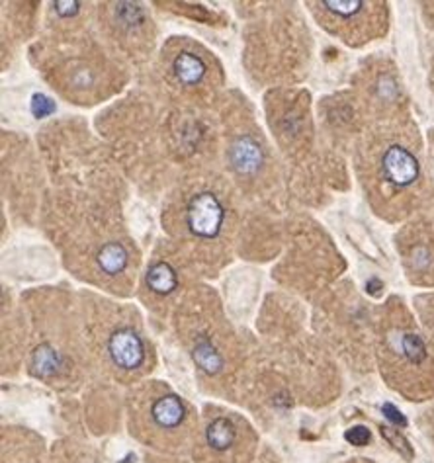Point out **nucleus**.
<instances>
[{"mask_svg": "<svg viewBox=\"0 0 434 463\" xmlns=\"http://www.w3.org/2000/svg\"><path fill=\"white\" fill-rule=\"evenodd\" d=\"M382 436L387 442H392V446L399 452V454H403L405 457H413V450H411V446H409V442L403 436H399L395 430H390V428H383L382 426Z\"/></svg>", "mask_w": 434, "mask_h": 463, "instance_id": "obj_11", "label": "nucleus"}, {"mask_svg": "<svg viewBox=\"0 0 434 463\" xmlns=\"http://www.w3.org/2000/svg\"><path fill=\"white\" fill-rule=\"evenodd\" d=\"M382 411H383V414H385V419H387V421H392V424H395V426H405V424H407V419H405V416L399 413V409H397V407L385 403L383 404Z\"/></svg>", "mask_w": 434, "mask_h": 463, "instance_id": "obj_13", "label": "nucleus"}, {"mask_svg": "<svg viewBox=\"0 0 434 463\" xmlns=\"http://www.w3.org/2000/svg\"><path fill=\"white\" fill-rule=\"evenodd\" d=\"M263 162V147L258 145L255 135H243L231 147V164L237 170L239 176H253L260 170Z\"/></svg>", "mask_w": 434, "mask_h": 463, "instance_id": "obj_6", "label": "nucleus"}, {"mask_svg": "<svg viewBox=\"0 0 434 463\" xmlns=\"http://www.w3.org/2000/svg\"><path fill=\"white\" fill-rule=\"evenodd\" d=\"M344 438L352 446H366L368 442L372 440V434L366 426H352L344 432Z\"/></svg>", "mask_w": 434, "mask_h": 463, "instance_id": "obj_12", "label": "nucleus"}, {"mask_svg": "<svg viewBox=\"0 0 434 463\" xmlns=\"http://www.w3.org/2000/svg\"><path fill=\"white\" fill-rule=\"evenodd\" d=\"M421 176L415 152L401 143L385 145L378 155V178L393 190H405L413 186Z\"/></svg>", "mask_w": 434, "mask_h": 463, "instance_id": "obj_2", "label": "nucleus"}, {"mask_svg": "<svg viewBox=\"0 0 434 463\" xmlns=\"http://www.w3.org/2000/svg\"><path fill=\"white\" fill-rule=\"evenodd\" d=\"M237 440V426L227 416H217L205 428V442L215 452H227Z\"/></svg>", "mask_w": 434, "mask_h": 463, "instance_id": "obj_7", "label": "nucleus"}, {"mask_svg": "<svg viewBox=\"0 0 434 463\" xmlns=\"http://www.w3.org/2000/svg\"><path fill=\"white\" fill-rule=\"evenodd\" d=\"M399 348L401 354L405 356V360L411 363H423L426 360V348L423 338L415 335V332H401L399 337Z\"/></svg>", "mask_w": 434, "mask_h": 463, "instance_id": "obj_10", "label": "nucleus"}, {"mask_svg": "<svg viewBox=\"0 0 434 463\" xmlns=\"http://www.w3.org/2000/svg\"><path fill=\"white\" fill-rule=\"evenodd\" d=\"M179 286V274L169 262H155L147 274V287L159 295H169Z\"/></svg>", "mask_w": 434, "mask_h": 463, "instance_id": "obj_9", "label": "nucleus"}, {"mask_svg": "<svg viewBox=\"0 0 434 463\" xmlns=\"http://www.w3.org/2000/svg\"><path fill=\"white\" fill-rule=\"evenodd\" d=\"M106 354L111 366L121 371L141 370L147 362V346L143 337L129 325H119L111 329L106 340Z\"/></svg>", "mask_w": 434, "mask_h": 463, "instance_id": "obj_3", "label": "nucleus"}, {"mask_svg": "<svg viewBox=\"0 0 434 463\" xmlns=\"http://www.w3.org/2000/svg\"><path fill=\"white\" fill-rule=\"evenodd\" d=\"M192 358L200 370H204L210 375H215L223 368V356L222 352L213 346L210 337H198L194 346H192Z\"/></svg>", "mask_w": 434, "mask_h": 463, "instance_id": "obj_8", "label": "nucleus"}, {"mask_svg": "<svg viewBox=\"0 0 434 463\" xmlns=\"http://www.w3.org/2000/svg\"><path fill=\"white\" fill-rule=\"evenodd\" d=\"M227 221V205L222 194L202 188L186 198L180 211V225L192 241L212 243L222 236Z\"/></svg>", "mask_w": 434, "mask_h": 463, "instance_id": "obj_1", "label": "nucleus"}, {"mask_svg": "<svg viewBox=\"0 0 434 463\" xmlns=\"http://www.w3.org/2000/svg\"><path fill=\"white\" fill-rule=\"evenodd\" d=\"M188 409L184 401L174 393H162L155 397L153 403L149 407V419L159 430H172L180 428L186 422Z\"/></svg>", "mask_w": 434, "mask_h": 463, "instance_id": "obj_5", "label": "nucleus"}, {"mask_svg": "<svg viewBox=\"0 0 434 463\" xmlns=\"http://www.w3.org/2000/svg\"><path fill=\"white\" fill-rule=\"evenodd\" d=\"M167 73L172 83L182 90H196L210 83L212 67L202 53H196L190 47H180L179 51L171 53Z\"/></svg>", "mask_w": 434, "mask_h": 463, "instance_id": "obj_4", "label": "nucleus"}]
</instances>
